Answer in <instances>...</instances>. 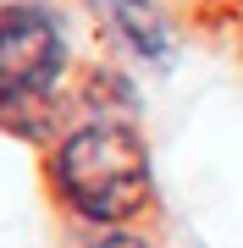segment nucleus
Returning <instances> with one entry per match:
<instances>
[{"label":"nucleus","mask_w":243,"mask_h":248,"mask_svg":"<svg viewBox=\"0 0 243 248\" xmlns=\"http://www.w3.org/2000/svg\"><path fill=\"white\" fill-rule=\"evenodd\" d=\"M72 39L66 17L50 0H6L0 6V110H33L66 83Z\"/></svg>","instance_id":"nucleus-2"},{"label":"nucleus","mask_w":243,"mask_h":248,"mask_svg":"<svg viewBox=\"0 0 243 248\" xmlns=\"http://www.w3.org/2000/svg\"><path fill=\"white\" fill-rule=\"evenodd\" d=\"M99 33L138 66H171L177 61V28L155 0H89Z\"/></svg>","instance_id":"nucleus-3"},{"label":"nucleus","mask_w":243,"mask_h":248,"mask_svg":"<svg viewBox=\"0 0 243 248\" xmlns=\"http://www.w3.org/2000/svg\"><path fill=\"white\" fill-rule=\"evenodd\" d=\"M45 187L78 226H138L155 204V160L127 116H89L45 149Z\"/></svg>","instance_id":"nucleus-1"},{"label":"nucleus","mask_w":243,"mask_h":248,"mask_svg":"<svg viewBox=\"0 0 243 248\" xmlns=\"http://www.w3.org/2000/svg\"><path fill=\"white\" fill-rule=\"evenodd\" d=\"M83 248H161L149 237V232H138V226H105V232H94Z\"/></svg>","instance_id":"nucleus-4"}]
</instances>
